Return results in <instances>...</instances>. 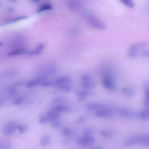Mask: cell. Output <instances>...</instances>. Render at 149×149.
<instances>
[{"mask_svg":"<svg viewBox=\"0 0 149 149\" xmlns=\"http://www.w3.org/2000/svg\"><path fill=\"white\" fill-rule=\"evenodd\" d=\"M67 6L70 10L80 12L86 9L81 0H68Z\"/></svg>","mask_w":149,"mask_h":149,"instance_id":"obj_7","label":"cell"},{"mask_svg":"<svg viewBox=\"0 0 149 149\" xmlns=\"http://www.w3.org/2000/svg\"><path fill=\"white\" fill-rule=\"evenodd\" d=\"M57 88L59 90H60L62 92L64 93H68L72 89V83H65L60 85L56 86Z\"/></svg>","mask_w":149,"mask_h":149,"instance_id":"obj_17","label":"cell"},{"mask_svg":"<svg viewBox=\"0 0 149 149\" xmlns=\"http://www.w3.org/2000/svg\"><path fill=\"white\" fill-rule=\"evenodd\" d=\"M26 101V98L23 96H19L15 98L12 102L13 104L16 106H19L22 105Z\"/></svg>","mask_w":149,"mask_h":149,"instance_id":"obj_25","label":"cell"},{"mask_svg":"<svg viewBox=\"0 0 149 149\" xmlns=\"http://www.w3.org/2000/svg\"><path fill=\"white\" fill-rule=\"evenodd\" d=\"M31 1H32L33 2H36H36H38L40 0H31Z\"/></svg>","mask_w":149,"mask_h":149,"instance_id":"obj_38","label":"cell"},{"mask_svg":"<svg viewBox=\"0 0 149 149\" xmlns=\"http://www.w3.org/2000/svg\"><path fill=\"white\" fill-rule=\"evenodd\" d=\"M80 149H84V148H80Z\"/></svg>","mask_w":149,"mask_h":149,"instance_id":"obj_42","label":"cell"},{"mask_svg":"<svg viewBox=\"0 0 149 149\" xmlns=\"http://www.w3.org/2000/svg\"><path fill=\"white\" fill-rule=\"evenodd\" d=\"M90 94H91V91L84 90V89L80 90L77 93L78 98L80 100H83L86 99Z\"/></svg>","mask_w":149,"mask_h":149,"instance_id":"obj_21","label":"cell"},{"mask_svg":"<svg viewBox=\"0 0 149 149\" xmlns=\"http://www.w3.org/2000/svg\"><path fill=\"white\" fill-rule=\"evenodd\" d=\"M29 50L24 48L22 47H17L11 51L9 54L8 56H17V55H25L28 53Z\"/></svg>","mask_w":149,"mask_h":149,"instance_id":"obj_13","label":"cell"},{"mask_svg":"<svg viewBox=\"0 0 149 149\" xmlns=\"http://www.w3.org/2000/svg\"><path fill=\"white\" fill-rule=\"evenodd\" d=\"M122 93L123 94L129 97H132L134 95V90L130 86H125L123 87L122 89Z\"/></svg>","mask_w":149,"mask_h":149,"instance_id":"obj_18","label":"cell"},{"mask_svg":"<svg viewBox=\"0 0 149 149\" xmlns=\"http://www.w3.org/2000/svg\"><path fill=\"white\" fill-rule=\"evenodd\" d=\"M80 33V29L78 27L74 26L71 27L68 31V34L70 36H77Z\"/></svg>","mask_w":149,"mask_h":149,"instance_id":"obj_27","label":"cell"},{"mask_svg":"<svg viewBox=\"0 0 149 149\" xmlns=\"http://www.w3.org/2000/svg\"><path fill=\"white\" fill-rule=\"evenodd\" d=\"M2 104H3V101L0 100V106H1L2 105Z\"/></svg>","mask_w":149,"mask_h":149,"instance_id":"obj_39","label":"cell"},{"mask_svg":"<svg viewBox=\"0 0 149 149\" xmlns=\"http://www.w3.org/2000/svg\"><path fill=\"white\" fill-rule=\"evenodd\" d=\"M8 1H11V2H15V1H16V0H8Z\"/></svg>","mask_w":149,"mask_h":149,"instance_id":"obj_41","label":"cell"},{"mask_svg":"<svg viewBox=\"0 0 149 149\" xmlns=\"http://www.w3.org/2000/svg\"><path fill=\"white\" fill-rule=\"evenodd\" d=\"M58 72V67L54 63H45L40 65L36 69V73L39 77H48L55 74Z\"/></svg>","mask_w":149,"mask_h":149,"instance_id":"obj_3","label":"cell"},{"mask_svg":"<svg viewBox=\"0 0 149 149\" xmlns=\"http://www.w3.org/2000/svg\"><path fill=\"white\" fill-rule=\"evenodd\" d=\"M139 144L143 146H148L149 145V136L148 134L139 135Z\"/></svg>","mask_w":149,"mask_h":149,"instance_id":"obj_22","label":"cell"},{"mask_svg":"<svg viewBox=\"0 0 149 149\" xmlns=\"http://www.w3.org/2000/svg\"><path fill=\"white\" fill-rule=\"evenodd\" d=\"M0 5H1V4H0Z\"/></svg>","mask_w":149,"mask_h":149,"instance_id":"obj_43","label":"cell"},{"mask_svg":"<svg viewBox=\"0 0 149 149\" xmlns=\"http://www.w3.org/2000/svg\"><path fill=\"white\" fill-rule=\"evenodd\" d=\"M12 144L6 140H0V149H12Z\"/></svg>","mask_w":149,"mask_h":149,"instance_id":"obj_24","label":"cell"},{"mask_svg":"<svg viewBox=\"0 0 149 149\" xmlns=\"http://www.w3.org/2000/svg\"><path fill=\"white\" fill-rule=\"evenodd\" d=\"M118 113L120 116L125 118H127V119L137 118V113L134 114L126 108H120L118 111Z\"/></svg>","mask_w":149,"mask_h":149,"instance_id":"obj_11","label":"cell"},{"mask_svg":"<svg viewBox=\"0 0 149 149\" xmlns=\"http://www.w3.org/2000/svg\"><path fill=\"white\" fill-rule=\"evenodd\" d=\"M52 8V5L49 3H45L40 7V8L37 10V12H42L46 10H49Z\"/></svg>","mask_w":149,"mask_h":149,"instance_id":"obj_28","label":"cell"},{"mask_svg":"<svg viewBox=\"0 0 149 149\" xmlns=\"http://www.w3.org/2000/svg\"><path fill=\"white\" fill-rule=\"evenodd\" d=\"M100 134L106 138H110L113 136V133L108 130H102L100 132Z\"/></svg>","mask_w":149,"mask_h":149,"instance_id":"obj_30","label":"cell"},{"mask_svg":"<svg viewBox=\"0 0 149 149\" xmlns=\"http://www.w3.org/2000/svg\"><path fill=\"white\" fill-rule=\"evenodd\" d=\"M28 17L26 16H19L12 19H10L8 20H7L6 23H15V22H17L22 20H24L25 19H27Z\"/></svg>","mask_w":149,"mask_h":149,"instance_id":"obj_29","label":"cell"},{"mask_svg":"<svg viewBox=\"0 0 149 149\" xmlns=\"http://www.w3.org/2000/svg\"><path fill=\"white\" fill-rule=\"evenodd\" d=\"M46 116L48 118L49 122H54L58 120L59 117V113L52 109L48 111V112L46 114Z\"/></svg>","mask_w":149,"mask_h":149,"instance_id":"obj_14","label":"cell"},{"mask_svg":"<svg viewBox=\"0 0 149 149\" xmlns=\"http://www.w3.org/2000/svg\"><path fill=\"white\" fill-rule=\"evenodd\" d=\"M44 47H45V44H44L43 43H39L36 45V47L34 48V49L29 51L27 55H40L43 51Z\"/></svg>","mask_w":149,"mask_h":149,"instance_id":"obj_12","label":"cell"},{"mask_svg":"<svg viewBox=\"0 0 149 149\" xmlns=\"http://www.w3.org/2000/svg\"><path fill=\"white\" fill-rule=\"evenodd\" d=\"M123 4L130 8H133L134 6V3L133 0H119Z\"/></svg>","mask_w":149,"mask_h":149,"instance_id":"obj_31","label":"cell"},{"mask_svg":"<svg viewBox=\"0 0 149 149\" xmlns=\"http://www.w3.org/2000/svg\"><path fill=\"white\" fill-rule=\"evenodd\" d=\"M3 45V43L0 41V47H1V46H2Z\"/></svg>","mask_w":149,"mask_h":149,"instance_id":"obj_40","label":"cell"},{"mask_svg":"<svg viewBox=\"0 0 149 149\" xmlns=\"http://www.w3.org/2000/svg\"><path fill=\"white\" fill-rule=\"evenodd\" d=\"M94 149H102V148L101 147H100V146H97V147H95Z\"/></svg>","mask_w":149,"mask_h":149,"instance_id":"obj_37","label":"cell"},{"mask_svg":"<svg viewBox=\"0 0 149 149\" xmlns=\"http://www.w3.org/2000/svg\"><path fill=\"white\" fill-rule=\"evenodd\" d=\"M95 115L98 118L109 119L113 116V112L110 108L104 107L102 108L95 111Z\"/></svg>","mask_w":149,"mask_h":149,"instance_id":"obj_9","label":"cell"},{"mask_svg":"<svg viewBox=\"0 0 149 149\" xmlns=\"http://www.w3.org/2000/svg\"><path fill=\"white\" fill-rule=\"evenodd\" d=\"M27 129V127L26 125H19L17 126V131H19V132L20 133H23L24 132H26Z\"/></svg>","mask_w":149,"mask_h":149,"instance_id":"obj_34","label":"cell"},{"mask_svg":"<svg viewBox=\"0 0 149 149\" xmlns=\"http://www.w3.org/2000/svg\"><path fill=\"white\" fill-rule=\"evenodd\" d=\"M95 141V137L93 136H84L79 137L77 140V143L84 147H91Z\"/></svg>","mask_w":149,"mask_h":149,"instance_id":"obj_8","label":"cell"},{"mask_svg":"<svg viewBox=\"0 0 149 149\" xmlns=\"http://www.w3.org/2000/svg\"><path fill=\"white\" fill-rule=\"evenodd\" d=\"M16 70L15 69H10L6 70L5 72H3L2 75L5 76V77H11L16 74Z\"/></svg>","mask_w":149,"mask_h":149,"instance_id":"obj_26","label":"cell"},{"mask_svg":"<svg viewBox=\"0 0 149 149\" xmlns=\"http://www.w3.org/2000/svg\"><path fill=\"white\" fill-rule=\"evenodd\" d=\"M81 86L84 90L91 91L95 87V83L90 74H84L81 76Z\"/></svg>","mask_w":149,"mask_h":149,"instance_id":"obj_5","label":"cell"},{"mask_svg":"<svg viewBox=\"0 0 149 149\" xmlns=\"http://www.w3.org/2000/svg\"><path fill=\"white\" fill-rule=\"evenodd\" d=\"M139 144V136H133L125 139L123 145L126 147L133 146Z\"/></svg>","mask_w":149,"mask_h":149,"instance_id":"obj_10","label":"cell"},{"mask_svg":"<svg viewBox=\"0 0 149 149\" xmlns=\"http://www.w3.org/2000/svg\"><path fill=\"white\" fill-rule=\"evenodd\" d=\"M141 56L144 58H148L149 56V52L147 48L143 50L141 54Z\"/></svg>","mask_w":149,"mask_h":149,"instance_id":"obj_36","label":"cell"},{"mask_svg":"<svg viewBox=\"0 0 149 149\" xmlns=\"http://www.w3.org/2000/svg\"><path fill=\"white\" fill-rule=\"evenodd\" d=\"M93 130L90 129H86L83 130V134L84 136H91L93 134Z\"/></svg>","mask_w":149,"mask_h":149,"instance_id":"obj_35","label":"cell"},{"mask_svg":"<svg viewBox=\"0 0 149 149\" xmlns=\"http://www.w3.org/2000/svg\"><path fill=\"white\" fill-rule=\"evenodd\" d=\"M81 13L86 21L91 27L99 30H104L105 29V25L103 22L92 12L85 9L81 12Z\"/></svg>","mask_w":149,"mask_h":149,"instance_id":"obj_2","label":"cell"},{"mask_svg":"<svg viewBox=\"0 0 149 149\" xmlns=\"http://www.w3.org/2000/svg\"><path fill=\"white\" fill-rule=\"evenodd\" d=\"M137 118L143 120L147 121L149 119V111L148 109H144L137 113Z\"/></svg>","mask_w":149,"mask_h":149,"instance_id":"obj_19","label":"cell"},{"mask_svg":"<svg viewBox=\"0 0 149 149\" xmlns=\"http://www.w3.org/2000/svg\"><path fill=\"white\" fill-rule=\"evenodd\" d=\"M100 73L102 76L101 82L103 87L108 91H114L116 85L113 68L108 65H104L100 68Z\"/></svg>","mask_w":149,"mask_h":149,"instance_id":"obj_1","label":"cell"},{"mask_svg":"<svg viewBox=\"0 0 149 149\" xmlns=\"http://www.w3.org/2000/svg\"><path fill=\"white\" fill-rule=\"evenodd\" d=\"M52 109L60 113L61 112H66V111H69V108L68 106H67L66 105L58 104V105H56L55 106H54L52 108Z\"/></svg>","mask_w":149,"mask_h":149,"instance_id":"obj_20","label":"cell"},{"mask_svg":"<svg viewBox=\"0 0 149 149\" xmlns=\"http://www.w3.org/2000/svg\"><path fill=\"white\" fill-rule=\"evenodd\" d=\"M50 141H51L50 136L48 135H45L41 138L40 143L42 147H46L49 144V143H50Z\"/></svg>","mask_w":149,"mask_h":149,"instance_id":"obj_23","label":"cell"},{"mask_svg":"<svg viewBox=\"0 0 149 149\" xmlns=\"http://www.w3.org/2000/svg\"><path fill=\"white\" fill-rule=\"evenodd\" d=\"M147 48V44L146 43H137L132 45L128 50L127 55L129 58H134L141 55V54L143 50Z\"/></svg>","mask_w":149,"mask_h":149,"instance_id":"obj_4","label":"cell"},{"mask_svg":"<svg viewBox=\"0 0 149 149\" xmlns=\"http://www.w3.org/2000/svg\"><path fill=\"white\" fill-rule=\"evenodd\" d=\"M17 123L15 121L8 122L3 126L1 132L5 135H12L17 130Z\"/></svg>","mask_w":149,"mask_h":149,"instance_id":"obj_6","label":"cell"},{"mask_svg":"<svg viewBox=\"0 0 149 149\" xmlns=\"http://www.w3.org/2000/svg\"><path fill=\"white\" fill-rule=\"evenodd\" d=\"M72 83V79L69 76H61L55 79L54 81V85L58 86L65 83Z\"/></svg>","mask_w":149,"mask_h":149,"instance_id":"obj_15","label":"cell"},{"mask_svg":"<svg viewBox=\"0 0 149 149\" xmlns=\"http://www.w3.org/2000/svg\"><path fill=\"white\" fill-rule=\"evenodd\" d=\"M104 107V105L100 102H91L87 105V108L92 111H97Z\"/></svg>","mask_w":149,"mask_h":149,"instance_id":"obj_16","label":"cell"},{"mask_svg":"<svg viewBox=\"0 0 149 149\" xmlns=\"http://www.w3.org/2000/svg\"><path fill=\"white\" fill-rule=\"evenodd\" d=\"M48 122H49V120H48V119L46 115L41 116L39 119V123L41 125H44V124H46Z\"/></svg>","mask_w":149,"mask_h":149,"instance_id":"obj_33","label":"cell"},{"mask_svg":"<svg viewBox=\"0 0 149 149\" xmlns=\"http://www.w3.org/2000/svg\"><path fill=\"white\" fill-rule=\"evenodd\" d=\"M62 133L65 136H71L73 134V130L69 127H65L62 130Z\"/></svg>","mask_w":149,"mask_h":149,"instance_id":"obj_32","label":"cell"}]
</instances>
